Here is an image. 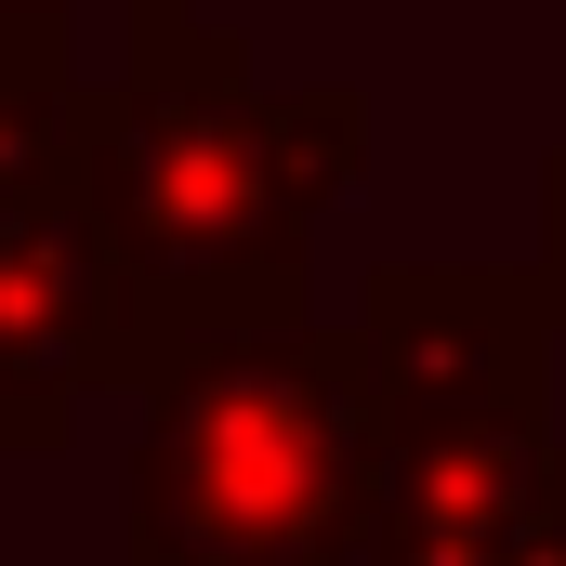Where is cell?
<instances>
[{"instance_id":"1","label":"cell","mask_w":566,"mask_h":566,"mask_svg":"<svg viewBox=\"0 0 566 566\" xmlns=\"http://www.w3.org/2000/svg\"><path fill=\"white\" fill-rule=\"evenodd\" d=\"M356 171H369V106L343 80L277 93L251 80V40L211 0H133L119 80L80 93L66 198L93 211L133 290V343H171L211 316H303L316 211H343Z\"/></svg>"},{"instance_id":"2","label":"cell","mask_w":566,"mask_h":566,"mask_svg":"<svg viewBox=\"0 0 566 566\" xmlns=\"http://www.w3.org/2000/svg\"><path fill=\"white\" fill-rule=\"evenodd\" d=\"M369 356L343 316H211L133 369V566H356L369 488Z\"/></svg>"},{"instance_id":"3","label":"cell","mask_w":566,"mask_h":566,"mask_svg":"<svg viewBox=\"0 0 566 566\" xmlns=\"http://www.w3.org/2000/svg\"><path fill=\"white\" fill-rule=\"evenodd\" d=\"M133 290L66 185L0 198V448H66L93 396H133Z\"/></svg>"},{"instance_id":"4","label":"cell","mask_w":566,"mask_h":566,"mask_svg":"<svg viewBox=\"0 0 566 566\" xmlns=\"http://www.w3.org/2000/svg\"><path fill=\"white\" fill-rule=\"evenodd\" d=\"M343 329L369 356V409L382 422H514V409L541 422L554 316L501 264H382Z\"/></svg>"},{"instance_id":"5","label":"cell","mask_w":566,"mask_h":566,"mask_svg":"<svg viewBox=\"0 0 566 566\" xmlns=\"http://www.w3.org/2000/svg\"><path fill=\"white\" fill-rule=\"evenodd\" d=\"M566 474L554 422H382L356 488V566L369 554H501Z\"/></svg>"},{"instance_id":"6","label":"cell","mask_w":566,"mask_h":566,"mask_svg":"<svg viewBox=\"0 0 566 566\" xmlns=\"http://www.w3.org/2000/svg\"><path fill=\"white\" fill-rule=\"evenodd\" d=\"M80 40H66V0H27L0 13V198H40L66 185L80 158Z\"/></svg>"},{"instance_id":"7","label":"cell","mask_w":566,"mask_h":566,"mask_svg":"<svg viewBox=\"0 0 566 566\" xmlns=\"http://www.w3.org/2000/svg\"><path fill=\"white\" fill-rule=\"evenodd\" d=\"M527 290H541V316L566 329V145L541 158V251H527Z\"/></svg>"},{"instance_id":"8","label":"cell","mask_w":566,"mask_h":566,"mask_svg":"<svg viewBox=\"0 0 566 566\" xmlns=\"http://www.w3.org/2000/svg\"><path fill=\"white\" fill-rule=\"evenodd\" d=\"M501 566H566V474H554V501H541V514L501 541Z\"/></svg>"},{"instance_id":"9","label":"cell","mask_w":566,"mask_h":566,"mask_svg":"<svg viewBox=\"0 0 566 566\" xmlns=\"http://www.w3.org/2000/svg\"><path fill=\"white\" fill-rule=\"evenodd\" d=\"M369 566H501V554H369Z\"/></svg>"}]
</instances>
